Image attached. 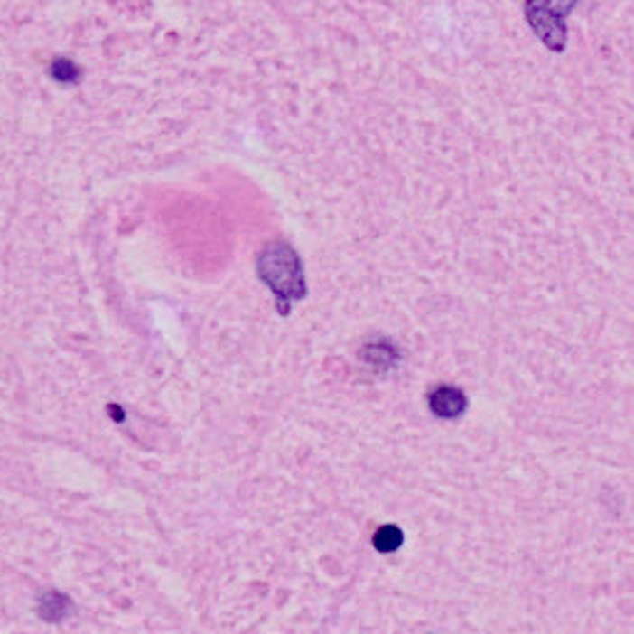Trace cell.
<instances>
[{
	"mask_svg": "<svg viewBox=\"0 0 634 634\" xmlns=\"http://www.w3.org/2000/svg\"><path fill=\"white\" fill-rule=\"evenodd\" d=\"M256 268H258L260 280L275 293V298H278L280 303V315H288L290 303L303 300L308 295L305 270H303L300 256L288 243H283V240L268 243V246L258 253Z\"/></svg>",
	"mask_w": 634,
	"mask_h": 634,
	"instance_id": "cell-1",
	"label": "cell"
},
{
	"mask_svg": "<svg viewBox=\"0 0 634 634\" xmlns=\"http://www.w3.org/2000/svg\"><path fill=\"white\" fill-rule=\"evenodd\" d=\"M573 10V3L567 5H557V3H528L526 5V15H528L530 28L536 30L540 40L548 45L550 50L565 48V15Z\"/></svg>",
	"mask_w": 634,
	"mask_h": 634,
	"instance_id": "cell-2",
	"label": "cell"
},
{
	"mask_svg": "<svg viewBox=\"0 0 634 634\" xmlns=\"http://www.w3.org/2000/svg\"><path fill=\"white\" fill-rule=\"evenodd\" d=\"M429 409L439 419H459L469 409V396L459 387L442 385L429 392Z\"/></svg>",
	"mask_w": 634,
	"mask_h": 634,
	"instance_id": "cell-3",
	"label": "cell"
},
{
	"mask_svg": "<svg viewBox=\"0 0 634 634\" xmlns=\"http://www.w3.org/2000/svg\"><path fill=\"white\" fill-rule=\"evenodd\" d=\"M70 605H72V602H70L65 595L48 592V595L40 600V615H42V620H48V622H60V620L68 617Z\"/></svg>",
	"mask_w": 634,
	"mask_h": 634,
	"instance_id": "cell-4",
	"label": "cell"
},
{
	"mask_svg": "<svg viewBox=\"0 0 634 634\" xmlns=\"http://www.w3.org/2000/svg\"><path fill=\"white\" fill-rule=\"evenodd\" d=\"M365 359L372 362L377 369H389L396 362V350L389 342H375L365 347Z\"/></svg>",
	"mask_w": 634,
	"mask_h": 634,
	"instance_id": "cell-5",
	"label": "cell"
},
{
	"mask_svg": "<svg viewBox=\"0 0 634 634\" xmlns=\"http://www.w3.org/2000/svg\"><path fill=\"white\" fill-rule=\"evenodd\" d=\"M372 543H375V548L379 550V553H395V550L402 548L404 533L402 528H396V526H382V528L375 533Z\"/></svg>",
	"mask_w": 634,
	"mask_h": 634,
	"instance_id": "cell-6",
	"label": "cell"
},
{
	"mask_svg": "<svg viewBox=\"0 0 634 634\" xmlns=\"http://www.w3.org/2000/svg\"><path fill=\"white\" fill-rule=\"evenodd\" d=\"M50 75L58 79V82H62V85H75V82H79V78H82V70L72 62V60L68 58H58L52 60V65H50Z\"/></svg>",
	"mask_w": 634,
	"mask_h": 634,
	"instance_id": "cell-7",
	"label": "cell"
}]
</instances>
